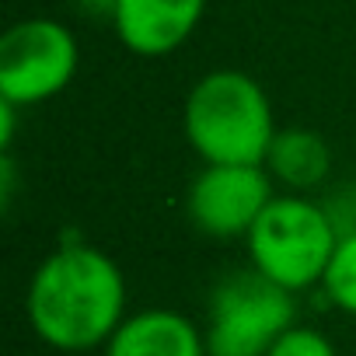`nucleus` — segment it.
<instances>
[{"label":"nucleus","instance_id":"obj_2","mask_svg":"<svg viewBox=\"0 0 356 356\" xmlns=\"http://www.w3.org/2000/svg\"><path fill=\"white\" fill-rule=\"evenodd\" d=\"M182 133L203 164H266L280 126L266 88L252 74L217 67L193 81Z\"/></svg>","mask_w":356,"mask_h":356},{"label":"nucleus","instance_id":"obj_5","mask_svg":"<svg viewBox=\"0 0 356 356\" xmlns=\"http://www.w3.org/2000/svg\"><path fill=\"white\" fill-rule=\"evenodd\" d=\"M81 70V42L70 25L35 15L0 35V98L35 108L63 95Z\"/></svg>","mask_w":356,"mask_h":356},{"label":"nucleus","instance_id":"obj_3","mask_svg":"<svg viewBox=\"0 0 356 356\" xmlns=\"http://www.w3.org/2000/svg\"><path fill=\"white\" fill-rule=\"evenodd\" d=\"M339 238L342 231L325 203L300 193H276L245 238L248 266L290 293L321 290Z\"/></svg>","mask_w":356,"mask_h":356},{"label":"nucleus","instance_id":"obj_4","mask_svg":"<svg viewBox=\"0 0 356 356\" xmlns=\"http://www.w3.org/2000/svg\"><path fill=\"white\" fill-rule=\"evenodd\" d=\"M297 325V293L245 266L220 276L207 300L210 356H266L273 342Z\"/></svg>","mask_w":356,"mask_h":356},{"label":"nucleus","instance_id":"obj_6","mask_svg":"<svg viewBox=\"0 0 356 356\" xmlns=\"http://www.w3.org/2000/svg\"><path fill=\"white\" fill-rule=\"evenodd\" d=\"M273 200L276 182L262 164H203L186 189V217L207 238L245 241Z\"/></svg>","mask_w":356,"mask_h":356},{"label":"nucleus","instance_id":"obj_12","mask_svg":"<svg viewBox=\"0 0 356 356\" xmlns=\"http://www.w3.org/2000/svg\"><path fill=\"white\" fill-rule=\"evenodd\" d=\"M25 108H18V105H11V102H4L0 98V154H11V147H15V129H18V115H22Z\"/></svg>","mask_w":356,"mask_h":356},{"label":"nucleus","instance_id":"obj_1","mask_svg":"<svg viewBox=\"0 0 356 356\" xmlns=\"http://www.w3.org/2000/svg\"><path fill=\"white\" fill-rule=\"evenodd\" d=\"M126 300V276L108 252L88 241H60L29 280L25 314L49 349L91 353L105 349L122 325Z\"/></svg>","mask_w":356,"mask_h":356},{"label":"nucleus","instance_id":"obj_7","mask_svg":"<svg viewBox=\"0 0 356 356\" xmlns=\"http://www.w3.org/2000/svg\"><path fill=\"white\" fill-rule=\"evenodd\" d=\"M203 15L207 0H119L112 29L133 56L161 60L196 35Z\"/></svg>","mask_w":356,"mask_h":356},{"label":"nucleus","instance_id":"obj_11","mask_svg":"<svg viewBox=\"0 0 356 356\" xmlns=\"http://www.w3.org/2000/svg\"><path fill=\"white\" fill-rule=\"evenodd\" d=\"M266 356H339L335 342L314 325H290Z\"/></svg>","mask_w":356,"mask_h":356},{"label":"nucleus","instance_id":"obj_9","mask_svg":"<svg viewBox=\"0 0 356 356\" xmlns=\"http://www.w3.org/2000/svg\"><path fill=\"white\" fill-rule=\"evenodd\" d=\"M332 147L318 129L307 126H283L266 154V171L283 193H314L332 175Z\"/></svg>","mask_w":356,"mask_h":356},{"label":"nucleus","instance_id":"obj_13","mask_svg":"<svg viewBox=\"0 0 356 356\" xmlns=\"http://www.w3.org/2000/svg\"><path fill=\"white\" fill-rule=\"evenodd\" d=\"M115 4H119V0H70V8H74L81 18H91V22H108V25H112Z\"/></svg>","mask_w":356,"mask_h":356},{"label":"nucleus","instance_id":"obj_10","mask_svg":"<svg viewBox=\"0 0 356 356\" xmlns=\"http://www.w3.org/2000/svg\"><path fill=\"white\" fill-rule=\"evenodd\" d=\"M321 293L335 311L356 318V231L339 238V248L321 280Z\"/></svg>","mask_w":356,"mask_h":356},{"label":"nucleus","instance_id":"obj_8","mask_svg":"<svg viewBox=\"0 0 356 356\" xmlns=\"http://www.w3.org/2000/svg\"><path fill=\"white\" fill-rule=\"evenodd\" d=\"M102 356H210L203 328L175 307H143L122 318Z\"/></svg>","mask_w":356,"mask_h":356}]
</instances>
